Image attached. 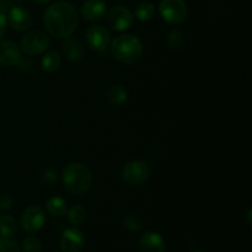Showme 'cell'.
Wrapping results in <instances>:
<instances>
[{
  "label": "cell",
  "mask_w": 252,
  "mask_h": 252,
  "mask_svg": "<svg viewBox=\"0 0 252 252\" xmlns=\"http://www.w3.org/2000/svg\"><path fill=\"white\" fill-rule=\"evenodd\" d=\"M44 25L52 36L58 39H65L78 29V12L69 2L57 1L44 12Z\"/></svg>",
  "instance_id": "obj_1"
},
{
  "label": "cell",
  "mask_w": 252,
  "mask_h": 252,
  "mask_svg": "<svg viewBox=\"0 0 252 252\" xmlns=\"http://www.w3.org/2000/svg\"><path fill=\"white\" fill-rule=\"evenodd\" d=\"M63 187L71 194H85L93 184V175L86 165L81 162H71L62 174Z\"/></svg>",
  "instance_id": "obj_2"
},
{
  "label": "cell",
  "mask_w": 252,
  "mask_h": 252,
  "mask_svg": "<svg viewBox=\"0 0 252 252\" xmlns=\"http://www.w3.org/2000/svg\"><path fill=\"white\" fill-rule=\"evenodd\" d=\"M111 51L115 58L120 61L121 63L133 65L138 63L143 56V44L140 39L134 34L125 33L116 37L112 42Z\"/></svg>",
  "instance_id": "obj_3"
},
{
  "label": "cell",
  "mask_w": 252,
  "mask_h": 252,
  "mask_svg": "<svg viewBox=\"0 0 252 252\" xmlns=\"http://www.w3.org/2000/svg\"><path fill=\"white\" fill-rule=\"evenodd\" d=\"M150 176V167L148 166L147 162L140 161V160H133V161L127 162L122 169V179L127 184L138 186L144 182Z\"/></svg>",
  "instance_id": "obj_4"
},
{
  "label": "cell",
  "mask_w": 252,
  "mask_h": 252,
  "mask_svg": "<svg viewBox=\"0 0 252 252\" xmlns=\"http://www.w3.org/2000/svg\"><path fill=\"white\" fill-rule=\"evenodd\" d=\"M160 14L170 24H180L187 16V6L184 0H161Z\"/></svg>",
  "instance_id": "obj_5"
},
{
  "label": "cell",
  "mask_w": 252,
  "mask_h": 252,
  "mask_svg": "<svg viewBox=\"0 0 252 252\" xmlns=\"http://www.w3.org/2000/svg\"><path fill=\"white\" fill-rule=\"evenodd\" d=\"M51 44L48 36L41 31H32L26 33L21 39V49L29 56H34L46 51Z\"/></svg>",
  "instance_id": "obj_6"
},
{
  "label": "cell",
  "mask_w": 252,
  "mask_h": 252,
  "mask_svg": "<svg viewBox=\"0 0 252 252\" xmlns=\"http://www.w3.org/2000/svg\"><path fill=\"white\" fill-rule=\"evenodd\" d=\"M46 220V213H44L43 209L39 208V207L32 206L25 209L24 213L21 214L20 223H21L22 229L25 231L36 233V231L41 230L43 228Z\"/></svg>",
  "instance_id": "obj_7"
},
{
  "label": "cell",
  "mask_w": 252,
  "mask_h": 252,
  "mask_svg": "<svg viewBox=\"0 0 252 252\" xmlns=\"http://www.w3.org/2000/svg\"><path fill=\"white\" fill-rule=\"evenodd\" d=\"M133 20H134V16L126 6H115L107 14L108 26L118 32L129 29L133 25Z\"/></svg>",
  "instance_id": "obj_8"
},
{
  "label": "cell",
  "mask_w": 252,
  "mask_h": 252,
  "mask_svg": "<svg viewBox=\"0 0 252 252\" xmlns=\"http://www.w3.org/2000/svg\"><path fill=\"white\" fill-rule=\"evenodd\" d=\"M84 245H85L84 234L75 228L65 229L59 239V246L63 252H81Z\"/></svg>",
  "instance_id": "obj_9"
},
{
  "label": "cell",
  "mask_w": 252,
  "mask_h": 252,
  "mask_svg": "<svg viewBox=\"0 0 252 252\" xmlns=\"http://www.w3.org/2000/svg\"><path fill=\"white\" fill-rule=\"evenodd\" d=\"M86 41L88 44L95 51H105L110 43L111 36L108 33L107 30L105 27L100 26V25H95V26L89 27L86 31Z\"/></svg>",
  "instance_id": "obj_10"
},
{
  "label": "cell",
  "mask_w": 252,
  "mask_h": 252,
  "mask_svg": "<svg viewBox=\"0 0 252 252\" xmlns=\"http://www.w3.org/2000/svg\"><path fill=\"white\" fill-rule=\"evenodd\" d=\"M6 19L12 29L16 31H26L32 25L31 14L22 6L11 7Z\"/></svg>",
  "instance_id": "obj_11"
},
{
  "label": "cell",
  "mask_w": 252,
  "mask_h": 252,
  "mask_svg": "<svg viewBox=\"0 0 252 252\" xmlns=\"http://www.w3.org/2000/svg\"><path fill=\"white\" fill-rule=\"evenodd\" d=\"M140 252H165L166 244L164 238L157 231H147L139 240Z\"/></svg>",
  "instance_id": "obj_12"
},
{
  "label": "cell",
  "mask_w": 252,
  "mask_h": 252,
  "mask_svg": "<svg viewBox=\"0 0 252 252\" xmlns=\"http://www.w3.org/2000/svg\"><path fill=\"white\" fill-rule=\"evenodd\" d=\"M20 61H21V52L14 42H0V65L14 66L17 65Z\"/></svg>",
  "instance_id": "obj_13"
},
{
  "label": "cell",
  "mask_w": 252,
  "mask_h": 252,
  "mask_svg": "<svg viewBox=\"0 0 252 252\" xmlns=\"http://www.w3.org/2000/svg\"><path fill=\"white\" fill-rule=\"evenodd\" d=\"M105 0H86L81 6V14L88 21H97L105 15Z\"/></svg>",
  "instance_id": "obj_14"
},
{
  "label": "cell",
  "mask_w": 252,
  "mask_h": 252,
  "mask_svg": "<svg viewBox=\"0 0 252 252\" xmlns=\"http://www.w3.org/2000/svg\"><path fill=\"white\" fill-rule=\"evenodd\" d=\"M63 52L70 61L78 62L84 57L83 42L75 37H68L63 43Z\"/></svg>",
  "instance_id": "obj_15"
},
{
  "label": "cell",
  "mask_w": 252,
  "mask_h": 252,
  "mask_svg": "<svg viewBox=\"0 0 252 252\" xmlns=\"http://www.w3.org/2000/svg\"><path fill=\"white\" fill-rule=\"evenodd\" d=\"M127 98L128 91L123 85L111 86L106 94V100H107L108 105L112 106V107H118V106L123 105L127 101Z\"/></svg>",
  "instance_id": "obj_16"
},
{
  "label": "cell",
  "mask_w": 252,
  "mask_h": 252,
  "mask_svg": "<svg viewBox=\"0 0 252 252\" xmlns=\"http://www.w3.org/2000/svg\"><path fill=\"white\" fill-rule=\"evenodd\" d=\"M62 59L61 56H59L58 52L52 51L48 52L46 56L42 58V69L47 73H53V71L58 70V68L61 66Z\"/></svg>",
  "instance_id": "obj_17"
},
{
  "label": "cell",
  "mask_w": 252,
  "mask_h": 252,
  "mask_svg": "<svg viewBox=\"0 0 252 252\" xmlns=\"http://www.w3.org/2000/svg\"><path fill=\"white\" fill-rule=\"evenodd\" d=\"M17 225L16 221L10 216L0 217V235L2 238H12L16 234Z\"/></svg>",
  "instance_id": "obj_18"
},
{
  "label": "cell",
  "mask_w": 252,
  "mask_h": 252,
  "mask_svg": "<svg viewBox=\"0 0 252 252\" xmlns=\"http://www.w3.org/2000/svg\"><path fill=\"white\" fill-rule=\"evenodd\" d=\"M47 211L54 217H61L66 213V201L61 197H52L46 203Z\"/></svg>",
  "instance_id": "obj_19"
},
{
  "label": "cell",
  "mask_w": 252,
  "mask_h": 252,
  "mask_svg": "<svg viewBox=\"0 0 252 252\" xmlns=\"http://www.w3.org/2000/svg\"><path fill=\"white\" fill-rule=\"evenodd\" d=\"M68 219L73 225L79 226L88 219V212L83 206H73L68 212Z\"/></svg>",
  "instance_id": "obj_20"
},
{
  "label": "cell",
  "mask_w": 252,
  "mask_h": 252,
  "mask_svg": "<svg viewBox=\"0 0 252 252\" xmlns=\"http://www.w3.org/2000/svg\"><path fill=\"white\" fill-rule=\"evenodd\" d=\"M155 15V7L150 1L140 2L135 9V17L139 21H150Z\"/></svg>",
  "instance_id": "obj_21"
},
{
  "label": "cell",
  "mask_w": 252,
  "mask_h": 252,
  "mask_svg": "<svg viewBox=\"0 0 252 252\" xmlns=\"http://www.w3.org/2000/svg\"><path fill=\"white\" fill-rule=\"evenodd\" d=\"M166 44L171 51H179L185 46V36L179 30H172L166 38Z\"/></svg>",
  "instance_id": "obj_22"
},
{
  "label": "cell",
  "mask_w": 252,
  "mask_h": 252,
  "mask_svg": "<svg viewBox=\"0 0 252 252\" xmlns=\"http://www.w3.org/2000/svg\"><path fill=\"white\" fill-rule=\"evenodd\" d=\"M122 223L123 226H125L128 231H132V233H138V231H140L143 229V221L137 214H126L122 219Z\"/></svg>",
  "instance_id": "obj_23"
},
{
  "label": "cell",
  "mask_w": 252,
  "mask_h": 252,
  "mask_svg": "<svg viewBox=\"0 0 252 252\" xmlns=\"http://www.w3.org/2000/svg\"><path fill=\"white\" fill-rule=\"evenodd\" d=\"M37 179H38L39 184L43 185V186H52L58 180V172L48 169V167H44V169H41L38 171Z\"/></svg>",
  "instance_id": "obj_24"
},
{
  "label": "cell",
  "mask_w": 252,
  "mask_h": 252,
  "mask_svg": "<svg viewBox=\"0 0 252 252\" xmlns=\"http://www.w3.org/2000/svg\"><path fill=\"white\" fill-rule=\"evenodd\" d=\"M22 252H43V244L36 236H29L22 243Z\"/></svg>",
  "instance_id": "obj_25"
},
{
  "label": "cell",
  "mask_w": 252,
  "mask_h": 252,
  "mask_svg": "<svg viewBox=\"0 0 252 252\" xmlns=\"http://www.w3.org/2000/svg\"><path fill=\"white\" fill-rule=\"evenodd\" d=\"M0 252H20L19 244L11 238H0Z\"/></svg>",
  "instance_id": "obj_26"
},
{
  "label": "cell",
  "mask_w": 252,
  "mask_h": 252,
  "mask_svg": "<svg viewBox=\"0 0 252 252\" xmlns=\"http://www.w3.org/2000/svg\"><path fill=\"white\" fill-rule=\"evenodd\" d=\"M12 199L10 198L9 194H0V209L2 211H7L11 208Z\"/></svg>",
  "instance_id": "obj_27"
},
{
  "label": "cell",
  "mask_w": 252,
  "mask_h": 252,
  "mask_svg": "<svg viewBox=\"0 0 252 252\" xmlns=\"http://www.w3.org/2000/svg\"><path fill=\"white\" fill-rule=\"evenodd\" d=\"M6 26H7L6 15H5L2 11H0V41H1L5 32H6Z\"/></svg>",
  "instance_id": "obj_28"
},
{
  "label": "cell",
  "mask_w": 252,
  "mask_h": 252,
  "mask_svg": "<svg viewBox=\"0 0 252 252\" xmlns=\"http://www.w3.org/2000/svg\"><path fill=\"white\" fill-rule=\"evenodd\" d=\"M33 2H36V4H39V5H43V4H47V2H49L51 0H32Z\"/></svg>",
  "instance_id": "obj_29"
},
{
  "label": "cell",
  "mask_w": 252,
  "mask_h": 252,
  "mask_svg": "<svg viewBox=\"0 0 252 252\" xmlns=\"http://www.w3.org/2000/svg\"><path fill=\"white\" fill-rule=\"evenodd\" d=\"M251 209H249V212H248V223H249V225H251Z\"/></svg>",
  "instance_id": "obj_30"
},
{
  "label": "cell",
  "mask_w": 252,
  "mask_h": 252,
  "mask_svg": "<svg viewBox=\"0 0 252 252\" xmlns=\"http://www.w3.org/2000/svg\"><path fill=\"white\" fill-rule=\"evenodd\" d=\"M192 252H206V251H202V250H193Z\"/></svg>",
  "instance_id": "obj_31"
},
{
  "label": "cell",
  "mask_w": 252,
  "mask_h": 252,
  "mask_svg": "<svg viewBox=\"0 0 252 252\" xmlns=\"http://www.w3.org/2000/svg\"><path fill=\"white\" fill-rule=\"evenodd\" d=\"M52 252H58V251H52Z\"/></svg>",
  "instance_id": "obj_32"
}]
</instances>
